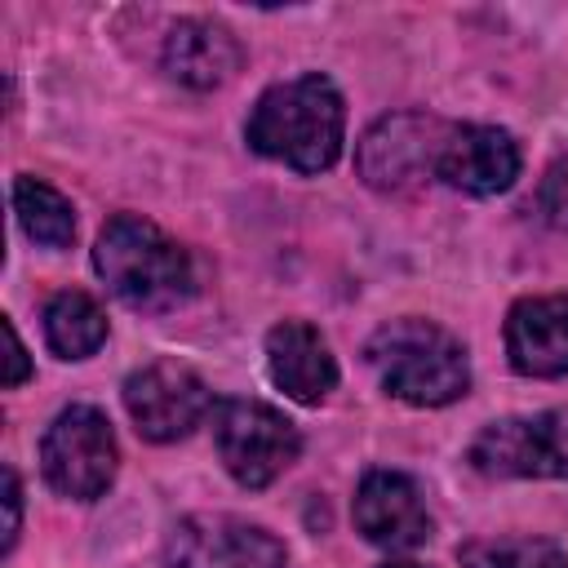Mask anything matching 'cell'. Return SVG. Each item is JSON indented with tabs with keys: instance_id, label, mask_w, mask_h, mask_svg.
<instances>
[{
	"instance_id": "obj_1",
	"label": "cell",
	"mask_w": 568,
	"mask_h": 568,
	"mask_svg": "<svg viewBox=\"0 0 568 568\" xmlns=\"http://www.w3.org/2000/svg\"><path fill=\"white\" fill-rule=\"evenodd\" d=\"M346 106L328 75H297L271 84L244 124V138L257 155L280 160L297 173H324L342 155Z\"/></svg>"
},
{
	"instance_id": "obj_2",
	"label": "cell",
	"mask_w": 568,
	"mask_h": 568,
	"mask_svg": "<svg viewBox=\"0 0 568 568\" xmlns=\"http://www.w3.org/2000/svg\"><path fill=\"white\" fill-rule=\"evenodd\" d=\"M93 266L106 288L133 311H173L195 293L186 248L138 213H115L98 231Z\"/></svg>"
},
{
	"instance_id": "obj_3",
	"label": "cell",
	"mask_w": 568,
	"mask_h": 568,
	"mask_svg": "<svg viewBox=\"0 0 568 568\" xmlns=\"http://www.w3.org/2000/svg\"><path fill=\"white\" fill-rule=\"evenodd\" d=\"M364 355H368V368L377 373L382 390L413 408L453 404L470 386L466 346L448 328H439L435 320H422V315L382 324L368 337Z\"/></svg>"
},
{
	"instance_id": "obj_4",
	"label": "cell",
	"mask_w": 568,
	"mask_h": 568,
	"mask_svg": "<svg viewBox=\"0 0 568 568\" xmlns=\"http://www.w3.org/2000/svg\"><path fill=\"white\" fill-rule=\"evenodd\" d=\"M213 439L226 475L244 488L275 484L302 453L297 426L262 399H222L213 413Z\"/></svg>"
},
{
	"instance_id": "obj_5",
	"label": "cell",
	"mask_w": 568,
	"mask_h": 568,
	"mask_svg": "<svg viewBox=\"0 0 568 568\" xmlns=\"http://www.w3.org/2000/svg\"><path fill=\"white\" fill-rule=\"evenodd\" d=\"M115 466H120V448L111 422L89 404L62 408L40 439V470L49 488L71 501H98L111 488Z\"/></svg>"
},
{
	"instance_id": "obj_6",
	"label": "cell",
	"mask_w": 568,
	"mask_h": 568,
	"mask_svg": "<svg viewBox=\"0 0 568 568\" xmlns=\"http://www.w3.org/2000/svg\"><path fill=\"white\" fill-rule=\"evenodd\" d=\"M448 120L426 111L382 115L355 151V169L373 191H413L439 173V151L448 142Z\"/></svg>"
},
{
	"instance_id": "obj_7",
	"label": "cell",
	"mask_w": 568,
	"mask_h": 568,
	"mask_svg": "<svg viewBox=\"0 0 568 568\" xmlns=\"http://www.w3.org/2000/svg\"><path fill=\"white\" fill-rule=\"evenodd\" d=\"M470 466L493 479H568V408L484 426L470 444Z\"/></svg>"
},
{
	"instance_id": "obj_8",
	"label": "cell",
	"mask_w": 568,
	"mask_h": 568,
	"mask_svg": "<svg viewBox=\"0 0 568 568\" xmlns=\"http://www.w3.org/2000/svg\"><path fill=\"white\" fill-rule=\"evenodd\" d=\"M124 408H129V417H133L142 439L173 444V439L191 435L209 417L213 395L200 382V373H191L186 364L155 359V364H146V368L124 377Z\"/></svg>"
},
{
	"instance_id": "obj_9",
	"label": "cell",
	"mask_w": 568,
	"mask_h": 568,
	"mask_svg": "<svg viewBox=\"0 0 568 568\" xmlns=\"http://www.w3.org/2000/svg\"><path fill=\"white\" fill-rule=\"evenodd\" d=\"M284 546L235 515H186L164 541V568H284Z\"/></svg>"
},
{
	"instance_id": "obj_10",
	"label": "cell",
	"mask_w": 568,
	"mask_h": 568,
	"mask_svg": "<svg viewBox=\"0 0 568 568\" xmlns=\"http://www.w3.org/2000/svg\"><path fill=\"white\" fill-rule=\"evenodd\" d=\"M355 528L386 550H413L430 537L422 488L399 470H368L355 488Z\"/></svg>"
},
{
	"instance_id": "obj_11",
	"label": "cell",
	"mask_w": 568,
	"mask_h": 568,
	"mask_svg": "<svg viewBox=\"0 0 568 568\" xmlns=\"http://www.w3.org/2000/svg\"><path fill=\"white\" fill-rule=\"evenodd\" d=\"M435 178L466 195H497L519 178V142L493 124H453Z\"/></svg>"
},
{
	"instance_id": "obj_12",
	"label": "cell",
	"mask_w": 568,
	"mask_h": 568,
	"mask_svg": "<svg viewBox=\"0 0 568 568\" xmlns=\"http://www.w3.org/2000/svg\"><path fill=\"white\" fill-rule=\"evenodd\" d=\"M506 355L524 377H564L568 373V297H524L506 315Z\"/></svg>"
},
{
	"instance_id": "obj_13",
	"label": "cell",
	"mask_w": 568,
	"mask_h": 568,
	"mask_svg": "<svg viewBox=\"0 0 568 568\" xmlns=\"http://www.w3.org/2000/svg\"><path fill=\"white\" fill-rule=\"evenodd\" d=\"M266 373L297 404H324L337 386V359L306 320H280L266 333Z\"/></svg>"
},
{
	"instance_id": "obj_14",
	"label": "cell",
	"mask_w": 568,
	"mask_h": 568,
	"mask_svg": "<svg viewBox=\"0 0 568 568\" xmlns=\"http://www.w3.org/2000/svg\"><path fill=\"white\" fill-rule=\"evenodd\" d=\"M244 62L240 40L213 18H182L164 36V71L186 89H217Z\"/></svg>"
},
{
	"instance_id": "obj_15",
	"label": "cell",
	"mask_w": 568,
	"mask_h": 568,
	"mask_svg": "<svg viewBox=\"0 0 568 568\" xmlns=\"http://www.w3.org/2000/svg\"><path fill=\"white\" fill-rule=\"evenodd\" d=\"M44 342L62 359H89L106 342V315H102V306L89 293H80V288L53 293L49 306H44Z\"/></svg>"
},
{
	"instance_id": "obj_16",
	"label": "cell",
	"mask_w": 568,
	"mask_h": 568,
	"mask_svg": "<svg viewBox=\"0 0 568 568\" xmlns=\"http://www.w3.org/2000/svg\"><path fill=\"white\" fill-rule=\"evenodd\" d=\"M13 213H18V226L44 244V248H67L75 240V209L62 191H53L49 182L22 173L13 178Z\"/></svg>"
},
{
	"instance_id": "obj_17",
	"label": "cell",
	"mask_w": 568,
	"mask_h": 568,
	"mask_svg": "<svg viewBox=\"0 0 568 568\" xmlns=\"http://www.w3.org/2000/svg\"><path fill=\"white\" fill-rule=\"evenodd\" d=\"M462 568H568V550L550 537H484L457 550Z\"/></svg>"
},
{
	"instance_id": "obj_18",
	"label": "cell",
	"mask_w": 568,
	"mask_h": 568,
	"mask_svg": "<svg viewBox=\"0 0 568 568\" xmlns=\"http://www.w3.org/2000/svg\"><path fill=\"white\" fill-rule=\"evenodd\" d=\"M537 213L555 226V231H568V155L555 160L537 186Z\"/></svg>"
},
{
	"instance_id": "obj_19",
	"label": "cell",
	"mask_w": 568,
	"mask_h": 568,
	"mask_svg": "<svg viewBox=\"0 0 568 568\" xmlns=\"http://www.w3.org/2000/svg\"><path fill=\"white\" fill-rule=\"evenodd\" d=\"M18 524H22V488H18L13 466H4V541H0V550H13Z\"/></svg>"
},
{
	"instance_id": "obj_20",
	"label": "cell",
	"mask_w": 568,
	"mask_h": 568,
	"mask_svg": "<svg viewBox=\"0 0 568 568\" xmlns=\"http://www.w3.org/2000/svg\"><path fill=\"white\" fill-rule=\"evenodd\" d=\"M4 342H9V368H4V386H22L31 377V359H27V346L13 328V320H4Z\"/></svg>"
},
{
	"instance_id": "obj_21",
	"label": "cell",
	"mask_w": 568,
	"mask_h": 568,
	"mask_svg": "<svg viewBox=\"0 0 568 568\" xmlns=\"http://www.w3.org/2000/svg\"><path fill=\"white\" fill-rule=\"evenodd\" d=\"M382 568H422V564H408V559H399V564H382Z\"/></svg>"
}]
</instances>
